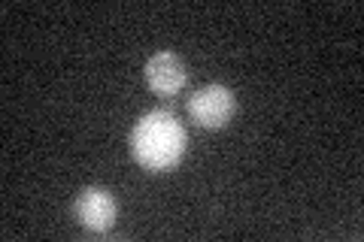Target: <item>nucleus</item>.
<instances>
[{"mask_svg": "<svg viewBox=\"0 0 364 242\" xmlns=\"http://www.w3.org/2000/svg\"><path fill=\"white\" fill-rule=\"evenodd\" d=\"M131 155L143 170L161 172L179 164L186 155V131L173 112L152 109L131 131Z\"/></svg>", "mask_w": 364, "mask_h": 242, "instance_id": "obj_1", "label": "nucleus"}, {"mask_svg": "<svg viewBox=\"0 0 364 242\" xmlns=\"http://www.w3.org/2000/svg\"><path fill=\"white\" fill-rule=\"evenodd\" d=\"M186 79H188L186 64H182L173 52H158L146 61V82H149L155 94H164V97L179 94Z\"/></svg>", "mask_w": 364, "mask_h": 242, "instance_id": "obj_4", "label": "nucleus"}, {"mask_svg": "<svg viewBox=\"0 0 364 242\" xmlns=\"http://www.w3.org/2000/svg\"><path fill=\"white\" fill-rule=\"evenodd\" d=\"M73 209H76L79 224L88 230H97V233H104V230L116 224V200H112V194L104 188H85L76 197Z\"/></svg>", "mask_w": 364, "mask_h": 242, "instance_id": "obj_3", "label": "nucleus"}, {"mask_svg": "<svg viewBox=\"0 0 364 242\" xmlns=\"http://www.w3.org/2000/svg\"><path fill=\"white\" fill-rule=\"evenodd\" d=\"M234 109H237L234 94H231V88H225V85H203L188 97L191 121L200 124V128H210V131L225 128V124L231 121Z\"/></svg>", "mask_w": 364, "mask_h": 242, "instance_id": "obj_2", "label": "nucleus"}]
</instances>
